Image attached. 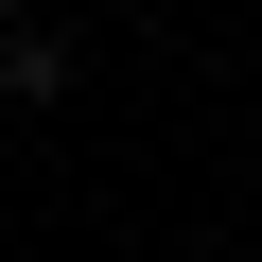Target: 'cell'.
<instances>
[{
  "label": "cell",
  "mask_w": 262,
  "mask_h": 262,
  "mask_svg": "<svg viewBox=\"0 0 262 262\" xmlns=\"http://www.w3.org/2000/svg\"><path fill=\"white\" fill-rule=\"evenodd\" d=\"M70 70H88V53H70V35H53V18H18V35H0V88H18V105H53V88H70Z\"/></svg>",
  "instance_id": "6da1fadb"
},
{
  "label": "cell",
  "mask_w": 262,
  "mask_h": 262,
  "mask_svg": "<svg viewBox=\"0 0 262 262\" xmlns=\"http://www.w3.org/2000/svg\"><path fill=\"white\" fill-rule=\"evenodd\" d=\"M0 35H18V0H0Z\"/></svg>",
  "instance_id": "7a4b0ae2"
}]
</instances>
